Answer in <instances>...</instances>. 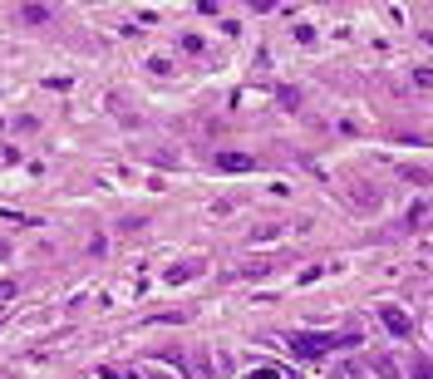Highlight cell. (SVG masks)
Returning <instances> with one entry per match:
<instances>
[{
	"mask_svg": "<svg viewBox=\"0 0 433 379\" xmlns=\"http://www.w3.org/2000/svg\"><path fill=\"white\" fill-rule=\"evenodd\" d=\"M379 315H384V325H389V330H394L399 340H409V335H414V320H409V315H404L399 305H379Z\"/></svg>",
	"mask_w": 433,
	"mask_h": 379,
	"instance_id": "obj_1",
	"label": "cell"
},
{
	"mask_svg": "<svg viewBox=\"0 0 433 379\" xmlns=\"http://www.w3.org/2000/svg\"><path fill=\"white\" fill-rule=\"evenodd\" d=\"M409 379H433V360L414 355V365H409Z\"/></svg>",
	"mask_w": 433,
	"mask_h": 379,
	"instance_id": "obj_4",
	"label": "cell"
},
{
	"mask_svg": "<svg viewBox=\"0 0 433 379\" xmlns=\"http://www.w3.org/2000/svg\"><path fill=\"white\" fill-rule=\"evenodd\" d=\"M251 379H276V370H261V375H251Z\"/></svg>",
	"mask_w": 433,
	"mask_h": 379,
	"instance_id": "obj_9",
	"label": "cell"
},
{
	"mask_svg": "<svg viewBox=\"0 0 433 379\" xmlns=\"http://www.w3.org/2000/svg\"><path fill=\"white\" fill-rule=\"evenodd\" d=\"M374 370H379L384 379H399V370H394V360H389V355H379V360H374Z\"/></svg>",
	"mask_w": 433,
	"mask_h": 379,
	"instance_id": "obj_6",
	"label": "cell"
},
{
	"mask_svg": "<svg viewBox=\"0 0 433 379\" xmlns=\"http://www.w3.org/2000/svg\"><path fill=\"white\" fill-rule=\"evenodd\" d=\"M414 84H419V89H433V69H414Z\"/></svg>",
	"mask_w": 433,
	"mask_h": 379,
	"instance_id": "obj_7",
	"label": "cell"
},
{
	"mask_svg": "<svg viewBox=\"0 0 433 379\" xmlns=\"http://www.w3.org/2000/svg\"><path fill=\"white\" fill-rule=\"evenodd\" d=\"M197 271H202V261H183V266H173V271H168V281L178 285V281H187V276H197Z\"/></svg>",
	"mask_w": 433,
	"mask_h": 379,
	"instance_id": "obj_3",
	"label": "cell"
},
{
	"mask_svg": "<svg viewBox=\"0 0 433 379\" xmlns=\"http://www.w3.org/2000/svg\"><path fill=\"white\" fill-rule=\"evenodd\" d=\"M20 15H25V20H30V25H40V20H45V15H50V5H20Z\"/></svg>",
	"mask_w": 433,
	"mask_h": 379,
	"instance_id": "obj_5",
	"label": "cell"
},
{
	"mask_svg": "<svg viewBox=\"0 0 433 379\" xmlns=\"http://www.w3.org/2000/svg\"><path fill=\"white\" fill-rule=\"evenodd\" d=\"M216 168L221 173H251L256 158H246V153H216Z\"/></svg>",
	"mask_w": 433,
	"mask_h": 379,
	"instance_id": "obj_2",
	"label": "cell"
},
{
	"mask_svg": "<svg viewBox=\"0 0 433 379\" xmlns=\"http://www.w3.org/2000/svg\"><path fill=\"white\" fill-rule=\"evenodd\" d=\"M104 375H108V379H138V375H118V370H104Z\"/></svg>",
	"mask_w": 433,
	"mask_h": 379,
	"instance_id": "obj_8",
	"label": "cell"
}]
</instances>
